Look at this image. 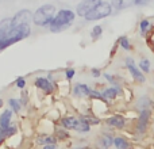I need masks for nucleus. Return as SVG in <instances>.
Wrapping results in <instances>:
<instances>
[{
	"label": "nucleus",
	"mask_w": 154,
	"mask_h": 149,
	"mask_svg": "<svg viewBox=\"0 0 154 149\" xmlns=\"http://www.w3.org/2000/svg\"><path fill=\"white\" fill-rule=\"evenodd\" d=\"M75 69H72V68H68L66 71H65V76H66V79L68 80H72L73 79V76H75Z\"/></svg>",
	"instance_id": "2f4dec72"
},
{
	"label": "nucleus",
	"mask_w": 154,
	"mask_h": 149,
	"mask_svg": "<svg viewBox=\"0 0 154 149\" xmlns=\"http://www.w3.org/2000/svg\"><path fill=\"white\" fill-rule=\"evenodd\" d=\"M150 0H134V3H135L137 5H143L146 4V3H149Z\"/></svg>",
	"instance_id": "473e14b6"
},
{
	"label": "nucleus",
	"mask_w": 154,
	"mask_h": 149,
	"mask_svg": "<svg viewBox=\"0 0 154 149\" xmlns=\"http://www.w3.org/2000/svg\"><path fill=\"white\" fill-rule=\"evenodd\" d=\"M114 145L116 149H133V145L128 142V140L123 136H118L114 138Z\"/></svg>",
	"instance_id": "2eb2a0df"
},
{
	"label": "nucleus",
	"mask_w": 154,
	"mask_h": 149,
	"mask_svg": "<svg viewBox=\"0 0 154 149\" xmlns=\"http://www.w3.org/2000/svg\"><path fill=\"white\" fill-rule=\"evenodd\" d=\"M150 118H152V110H142L141 114H139V118L137 121V125H135V129L139 134L145 133L147 130V126H149V122H150Z\"/></svg>",
	"instance_id": "0eeeda50"
},
{
	"label": "nucleus",
	"mask_w": 154,
	"mask_h": 149,
	"mask_svg": "<svg viewBox=\"0 0 154 149\" xmlns=\"http://www.w3.org/2000/svg\"><path fill=\"white\" fill-rule=\"evenodd\" d=\"M34 84L37 88H39L41 91H43L46 95H50V94L54 92V85L51 84L50 80L46 79V77H37Z\"/></svg>",
	"instance_id": "1a4fd4ad"
},
{
	"label": "nucleus",
	"mask_w": 154,
	"mask_h": 149,
	"mask_svg": "<svg viewBox=\"0 0 154 149\" xmlns=\"http://www.w3.org/2000/svg\"><path fill=\"white\" fill-rule=\"evenodd\" d=\"M107 125L111 126V128H115V129H123L126 126V118L120 114H115L112 117L107 118L106 119Z\"/></svg>",
	"instance_id": "9d476101"
},
{
	"label": "nucleus",
	"mask_w": 154,
	"mask_h": 149,
	"mask_svg": "<svg viewBox=\"0 0 154 149\" xmlns=\"http://www.w3.org/2000/svg\"><path fill=\"white\" fill-rule=\"evenodd\" d=\"M16 87L18 88L26 87V79H24V77H18V79H16Z\"/></svg>",
	"instance_id": "7c9ffc66"
},
{
	"label": "nucleus",
	"mask_w": 154,
	"mask_h": 149,
	"mask_svg": "<svg viewBox=\"0 0 154 149\" xmlns=\"http://www.w3.org/2000/svg\"><path fill=\"white\" fill-rule=\"evenodd\" d=\"M42 149H57L56 144H50V145H43Z\"/></svg>",
	"instance_id": "c9c22d12"
},
{
	"label": "nucleus",
	"mask_w": 154,
	"mask_h": 149,
	"mask_svg": "<svg viewBox=\"0 0 154 149\" xmlns=\"http://www.w3.org/2000/svg\"><path fill=\"white\" fill-rule=\"evenodd\" d=\"M11 118H12V111L11 110H5L0 115V126H2V129H7L8 126H11Z\"/></svg>",
	"instance_id": "dca6fc26"
},
{
	"label": "nucleus",
	"mask_w": 154,
	"mask_h": 149,
	"mask_svg": "<svg viewBox=\"0 0 154 149\" xmlns=\"http://www.w3.org/2000/svg\"><path fill=\"white\" fill-rule=\"evenodd\" d=\"M126 67H127L128 72H130L131 77L134 79V81L142 83V84H143V83H146V77H145L143 72H142V71L137 67L135 62H134V60L131 59V57H127V59H126Z\"/></svg>",
	"instance_id": "39448f33"
},
{
	"label": "nucleus",
	"mask_w": 154,
	"mask_h": 149,
	"mask_svg": "<svg viewBox=\"0 0 154 149\" xmlns=\"http://www.w3.org/2000/svg\"><path fill=\"white\" fill-rule=\"evenodd\" d=\"M75 12L70 10H61L56 14V16L53 18L51 23L49 24L51 33H61L64 30H66L68 27H70V24L75 21Z\"/></svg>",
	"instance_id": "f03ea898"
},
{
	"label": "nucleus",
	"mask_w": 154,
	"mask_h": 149,
	"mask_svg": "<svg viewBox=\"0 0 154 149\" xmlns=\"http://www.w3.org/2000/svg\"><path fill=\"white\" fill-rule=\"evenodd\" d=\"M3 106V99H0V107Z\"/></svg>",
	"instance_id": "4c0bfd02"
},
{
	"label": "nucleus",
	"mask_w": 154,
	"mask_h": 149,
	"mask_svg": "<svg viewBox=\"0 0 154 149\" xmlns=\"http://www.w3.org/2000/svg\"><path fill=\"white\" fill-rule=\"evenodd\" d=\"M122 94V91H120L119 87H109V88H106V90L101 92V95H103L104 99H108V100H112V99L118 98V96Z\"/></svg>",
	"instance_id": "4468645a"
},
{
	"label": "nucleus",
	"mask_w": 154,
	"mask_h": 149,
	"mask_svg": "<svg viewBox=\"0 0 154 149\" xmlns=\"http://www.w3.org/2000/svg\"><path fill=\"white\" fill-rule=\"evenodd\" d=\"M152 99L147 98V96H142V98L138 99V102H137V107H138L139 110H149L150 106H152Z\"/></svg>",
	"instance_id": "6ab92c4d"
},
{
	"label": "nucleus",
	"mask_w": 154,
	"mask_h": 149,
	"mask_svg": "<svg viewBox=\"0 0 154 149\" xmlns=\"http://www.w3.org/2000/svg\"><path fill=\"white\" fill-rule=\"evenodd\" d=\"M80 119L76 117H64L61 119V125L64 129H75V126L77 125Z\"/></svg>",
	"instance_id": "f3484780"
},
{
	"label": "nucleus",
	"mask_w": 154,
	"mask_h": 149,
	"mask_svg": "<svg viewBox=\"0 0 154 149\" xmlns=\"http://www.w3.org/2000/svg\"><path fill=\"white\" fill-rule=\"evenodd\" d=\"M12 29V18H5L0 22V41L8 34Z\"/></svg>",
	"instance_id": "ddd939ff"
},
{
	"label": "nucleus",
	"mask_w": 154,
	"mask_h": 149,
	"mask_svg": "<svg viewBox=\"0 0 154 149\" xmlns=\"http://www.w3.org/2000/svg\"><path fill=\"white\" fill-rule=\"evenodd\" d=\"M30 21H32V14L30 10H20L16 12L12 18V27L23 26V24H29Z\"/></svg>",
	"instance_id": "6e6552de"
},
{
	"label": "nucleus",
	"mask_w": 154,
	"mask_h": 149,
	"mask_svg": "<svg viewBox=\"0 0 154 149\" xmlns=\"http://www.w3.org/2000/svg\"><path fill=\"white\" fill-rule=\"evenodd\" d=\"M149 27H150V22L147 21V19L141 21V23H139V31H141V34L143 35V37H146L147 31H149Z\"/></svg>",
	"instance_id": "b1692460"
},
{
	"label": "nucleus",
	"mask_w": 154,
	"mask_h": 149,
	"mask_svg": "<svg viewBox=\"0 0 154 149\" xmlns=\"http://www.w3.org/2000/svg\"><path fill=\"white\" fill-rule=\"evenodd\" d=\"M133 3H134V0H112L111 5L115 7L116 10H125V8L130 7Z\"/></svg>",
	"instance_id": "a211bd4d"
},
{
	"label": "nucleus",
	"mask_w": 154,
	"mask_h": 149,
	"mask_svg": "<svg viewBox=\"0 0 154 149\" xmlns=\"http://www.w3.org/2000/svg\"><path fill=\"white\" fill-rule=\"evenodd\" d=\"M149 34H146V38H147V45H149V48L154 50V27L152 29H149Z\"/></svg>",
	"instance_id": "bb28decb"
},
{
	"label": "nucleus",
	"mask_w": 154,
	"mask_h": 149,
	"mask_svg": "<svg viewBox=\"0 0 154 149\" xmlns=\"http://www.w3.org/2000/svg\"><path fill=\"white\" fill-rule=\"evenodd\" d=\"M5 138V136H4V129H2V126H0V144L3 142V140Z\"/></svg>",
	"instance_id": "f704fd0d"
},
{
	"label": "nucleus",
	"mask_w": 154,
	"mask_h": 149,
	"mask_svg": "<svg viewBox=\"0 0 154 149\" xmlns=\"http://www.w3.org/2000/svg\"><path fill=\"white\" fill-rule=\"evenodd\" d=\"M103 0H81V2L77 4L76 8V12L79 16H85L88 12L93 10L96 5H99Z\"/></svg>",
	"instance_id": "423d86ee"
},
{
	"label": "nucleus",
	"mask_w": 154,
	"mask_h": 149,
	"mask_svg": "<svg viewBox=\"0 0 154 149\" xmlns=\"http://www.w3.org/2000/svg\"><path fill=\"white\" fill-rule=\"evenodd\" d=\"M118 42H119L120 48H123V49H125V50H130V49H131L130 41H128V38H127V37H120Z\"/></svg>",
	"instance_id": "cd10ccee"
},
{
	"label": "nucleus",
	"mask_w": 154,
	"mask_h": 149,
	"mask_svg": "<svg viewBox=\"0 0 154 149\" xmlns=\"http://www.w3.org/2000/svg\"><path fill=\"white\" fill-rule=\"evenodd\" d=\"M114 144V138L111 134H103L101 137H99L96 141V148L97 149H109L111 145Z\"/></svg>",
	"instance_id": "9b49d317"
},
{
	"label": "nucleus",
	"mask_w": 154,
	"mask_h": 149,
	"mask_svg": "<svg viewBox=\"0 0 154 149\" xmlns=\"http://www.w3.org/2000/svg\"><path fill=\"white\" fill-rule=\"evenodd\" d=\"M79 149H92V148H89V147H82V148H79Z\"/></svg>",
	"instance_id": "e433bc0d"
},
{
	"label": "nucleus",
	"mask_w": 154,
	"mask_h": 149,
	"mask_svg": "<svg viewBox=\"0 0 154 149\" xmlns=\"http://www.w3.org/2000/svg\"><path fill=\"white\" fill-rule=\"evenodd\" d=\"M91 88L87 84H82V83H77L73 87V94L77 98H82V96H89L91 95Z\"/></svg>",
	"instance_id": "f8f14e48"
},
{
	"label": "nucleus",
	"mask_w": 154,
	"mask_h": 149,
	"mask_svg": "<svg viewBox=\"0 0 154 149\" xmlns=\"http://www.w3.org/2000/svg\"><path fill=\"white\" fill-rule=\"evenodd\" d=\"M153 52H154V50H153Z\"/></svg>",
	"instance_id": "58836bf2"
},
{
	"label": "nucleus",
	"mask_w": 154,
	"mask_h": 149,
	"mask_svg": "<svg viewBox=\"0 0 154 149\" xmlns=\"http://www.w3.org/2000/svg\"><path fill=\"white\" fill-rule=\"evenodd\" d=\"M56 16V7L53 4H45L39 7L32 15V22L35 26H48L51 23L53 18Z\"/></svg>",
	"instance_id": "7ed1b4c3"
},
{
	"label": "nucleus",
	"mask_w": 154,
	"mask_h": 149,
	"mask_svg": "<svg viewBox=\"0 0 154 149\" xmlns=\"http://www.w3.org/2000/svg\"><path fill=\"white\" fill-rule=\"evenodd\" d=\"M31 34V29L30 24H23V26H18V27H12L11 31L0 41V50H4L5 48L14 45V43L19 42V41L27 38Z\"/></svg>",
	"instance_id": "f257e3e1"
},
{
	"label": "nucleus",
	"mask_w": 154,
	"mask_h": 149,
	"mask_svg": "<svg viewBox=\"0 0 154 149\" xmlns=\"http://www.w3.org/2000/svg\"><path fill=\"white\" fill-rule=\"evenodd\" d=\"M56 138H60V140H65V138H69V133L66 132V129L65 130H57L56 132Z\"/></svg>",
	"instance_id": "c85d7f7f"
},
{
	"label": "nucleus",
	"mask_w": 154,
	"mask_h": 149,
	"mask_svg": "<svg viewBox=\"0 0 154 149\" xmlns=\"http://www.w3.org/2000/svg\"><path fill=\"white\" fill-rule=\"evenodd\" d=\"M15 132H16V128L14 125H11V126H8L7 129H4V136H5V138H8V137H11L12 134H15Z\"/></svg>",
	"instance_id": "c756f323"
},
{
	"label": "nucleus",
	"mask_w": 154,
	"mask_h": 149,
	"mask_svg": "<svg viewBox=\"0 0 154 149\" xmlns=\"http://www.w3.org/2000/svg\"><path fill=\"white\" fill-rule=\"evenodd\" d=\"M112 12V5L107 2H101L99 5H96L91 12H88L85 15V19L87 21H100V19H104L107 16H109Z\"/></svg>",
	"instance_id": "20e7f679"
},
{
	"label": "nucleus",
	"mask_w": 154,
	"mask_h": 149,
	"mask_svg": "<svg viewBox=\"0 0 154 149\" xmlns=\"http://www.w3.org/2000/svg\"><path fill=\"white\" fill-rule=\"evenodd\" d=\"M101 34H103V27L101 26H95L92 29V31H91V37H92L93 41L99 40L101 37Z\"/></svg>",
	"instance_id": "a878e982"
},
{
	"label": "nucleus",
	"mask_w": 154,
	"mask_h": 149,
	"mask_svg": "<svg viewBox=\"0 0 154 149\" xmlns=\"http://www.w3.org/2000/svg\"><path fill=\"white\" fill-rule=\"evenodd\" d=\"M8 104H10L11 110H12L14 113H16V114L22 110V102L18 100V99H10V100H8Z\"/></svg>",
	"instance_id": "5701e85b"
},
{
	"label": "nucleus",
	"mask_w": 154,
	"mask_h": 149,
	"mask_svg": "<svg viewBox=\"0 0 154 149\" xmlns=\"http://www.w3.org/2000/svg\"><path fill=\"white\" fill-rule=\"evenodd\" d=\"M75 130L77 132V133H88V132H91V126L88 125V123L79 121L77 125L75 126Z\"/></svg>",
	"instance_id": "4be33fe9"
},
{
	"label": "nucleus",
	"mask_w": 154,
	"mask_h": 149,
	"mask_svg": "<svg viewBox=\"0 0 154 149\" xmlns=\"http://www.w3.org/2000/svg\"><path fill=\"white\" fill-rule=\"evenodd\" d=\"M81 122H85V123H88L89 126H92V125H97L99 122H100V119L99 118H95V117H92V115H81V117L79 118Z\"/></svg>",
	"instance_id": "412c9836"
},
{
	"label": "nucleus",
	"mask_w": 154,
	"mask_h": 149,
	"mask_svg": "<svg viewBox=\"0 0 154 149\" xmlns=\"http://www.w3.org/2000/svg\"><path fill=\"white\" fill-rule=\"evenodd\" d=\"M37 142L39 145H50V144H56L57 138L53 136H41L37 138Z\"/></svg>",
	"instance_id": "aec40b11"
},
{
	"label": "nucleus",
	"mask_w": 154,
	"mask_h": 149,
	"mask_svg": "<svg viewBox=\"0 0 154 149\" xmlns=\"http://www.w3.org/2000/svg\"><path fill=\"white\" fill-rule=\"evenodd\" d=\"M139 69L143 73H150V61L147 59H141L139 61Z\"/></svg>",
	"instance_id": "393cba45"
},
{
	"label": "nucleus",
	"mask_w": 154,
	"mask_h": 149,
	"mask_svg": "<svg viewBox=\"0 0 154 149\" xmlns=\"http://www.w3.org/2000/svg\"><path fill=\"white\" fill-rule=\"evenodd\" d=\"M92 76L93 77H100V71L96 69V68H93L92 69Z\"/></svg>",
	"instance_id": "72a5a7b5"
}]
</instances>
